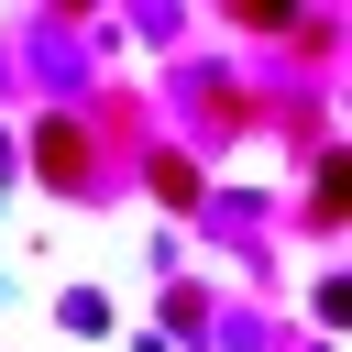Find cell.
<instances>
[{
	"instance_id": "6da1fadb",
	"label": "cell",
	"mask_w": 352,
	"mask_h": 352,
	"mask_svg": "<svg viewBox=\"0 0 352 352\" xmlns=\"http://www.w3.org/2000/svg\"><path fill=\"white\" fill-rule=\"evenodd\" d=\"M22 165H33L44 198H99V187H110V132H99L88 110H44V121L22 132Z\"/></svg>"
},
{
	"instance_id": "3957f363",
	"label": "cell",
	"mask_w": 352,
	"mask_h": 352,
	"mask_svg": "<svg viewBox=\"0 0 352 352\" xmlns=\"http://www.w3.org/2000/svg\"><path fill=\"white\" fill-rule=\"evenodd\" d=\"M341 220H352V154H341V143H319V154H308V198H297V231H308V242H330Z\"/></svg>"
},
{
	"instance_id": "7a4b0ae2",
	"label": "cell",
	"mask_w": 352,
	"mask_h": 352,
	"mask_svg": "<svg viewBox=\"0 0 352 352\" xmlns=\"http://www.w3.org/2000/svg\"><path fill=\"white\" fill-rule=\"evenodd\" d=\"M132 176H143V198H154L165 220H209V209H220L209 154H187V143H143V154H132Z\"/></svg>"
},
{
	"instance_id": "277c9868",
	"label": "cell",
	"mask_w": 352,
	"mask_h": 352,
	"mask_svg": "<svg viewBox=\"0 0 352 352\" xmlns=\"http://www.w3.org/2000/svg\"><path fill=\"white\" fill-rule=\"evenodd\" d=\"M165 330H209V286L198 275H165Z\"/></svg>"
},
{
	"instance_id": "5b68a950",
	"label": "cell",
	"mask_w": 352,
	"mask_h": 352,
	"mask_svg": "<svg viewBox=\"0 0 352 352\" xmlns=\"http://www.w3.org/2000/svg\"><path fill=\"white\" fill-rule=\"evenodd\" d=\"M286 44H297V55H330V44H341V22H330V11H297V22H286Z\"/></svg>"
},
{
	"instance_id": "8992f818",
	"label": "cell",
	"mask_w": 352,
	"mask_h": 352,
	"mask_svg": "<svg viewBox=\"0 0 352 352\" xmlns=\"http://www.w3.org/2000/svg\"><path fill=\"white\" fill-rule=\"evenodd\" d=\"M231 22H242V33H264V44H286V22H297V11H275V0H242Z\"/></svg>"
},
{
	"instance_id": "52a82bcc",
	"label": "cell",
	"mask_w": 352,
	"mask_h": 352,
	"mask_svg": "<svg viewBox=\"0 0 352 352\" xmlns=\"http://www.w3.org/2000/svg\"><path fill=\"white\" fill-rule=\"evenodd\" d=\"M55 319H66V330H110V308H99L88 286H66V297H55Z\"/></svg>"
}]
</instances>
